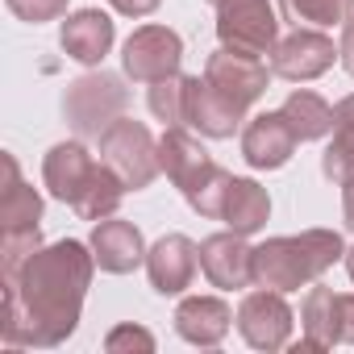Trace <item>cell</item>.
Here are the masks:
<instances>
[{"mask_svg":"<svg viewBox=\"0 0 354 354\" xmlns=\"http://www.w3.org/2000/svg\"><path fill=\"white\" fill-rule=\"evenodd\" d=\"M333 59H342L333 50V38H325L321 30H308V26H296L288 38L275 42L271 50V71L288 84H308L317 75H325L333 67Z\"/></svg>","mask_w":354,"mask_h":354,"instance_id":"cell-7","label":"cell"},{"mask_svg":"<svg viewBox=\"0 0 354 354\" xmlns=\"http://www.w3.org/2000/svg\"><path fill=\"white\" fill-rule=\"evenodd\" d=\"M92 254H96V267H100V271H109V275H129L133 267L146 263L142 230H138L133 221L104 217V221H96V230H92Z\"/></svg>","mask_w":354,"mask_h":354,"instance_id":"cell-15","label":"cell"},{"mask_svg":"<svg viewBox=\"0 0 354 354\" xmlns=\"http://www.w3.org/2000/svg\"><path fill=\"white\" fill-rule=\"evenodd\" d=\"M13 17L30 21V26H42V21H59L67 17V0H9Z\"/></svg>","mask_w":354,"mask_h":354,"instance_id":"cell-29","label":"cell"},{"mask_svg":"<svg viewBox=\"0 0 354 354\" xmlns=\"http://www.w3.org/2000/svg\"><path fill=\"white\" fill-rule=\"evenodd\" d=\"M92 171H96V162H92V154H88L84 142H59V146L46 150L42 180H46V192L55 201L75 205L80 192H84V184L92 180Z\"/></svg>","mask_w":354,"mask_h":354,"instance_id":"cell-16","label":"cell"},{"mask_svg":"<svg viewBox=\"0 0 354 354\" xmlns=\"http://www.w3.org/2000/svg\"><path fill=\"white\" fill-rule=\"evenodd\" d=\"M100 162H109L129 192H142L154 184L158 167V142L150 138V129L133 117H117L104 133H100Z\"/></svg>","mask_w":354,"mask_h":354,"instance_id":"cell-4","label":"cell"},{"mask_svg":"<svg viewBox=\"0 0 354 354\" xmlns=\"http://www.w3.org/2000/svg\"><path fill=\"white\" fill-rule=\"evenodd\" d=\"M113 38H117L113 17L100 13V9H80V13H71V17L63 21V30H59V42H63V50H67V59H75V63H84V67L104 63V55L113 50Z\"/></svg>","mask_w":354,"mask_h":354,"instance_id":"cell-17","label":"cell"},{"mask_svg":"<svg viewBox=\"0 0 354 354\" xmlns=\"http://www.w3.org/2000/svg\"><path fill=\"white\" fill-rule=\"evenodd\" d=\"M296 142L300 138L292 133L283 113H259L242 129V158L254 171H275V167H283L296 154Z\"/></svg>","mask_w":354,"mask_h":354,"instance_id":"cell-13","label":"cell"},{"mask_svg":"<svg viewBox=\"0 0 354 354\" xmlns=\"http://www.w3.org/2000/svg\"><path fill=\"white\" fill-rule=\"evenodd\" d=\"M125 180L109 167V162H96V171H92V180L84 184V192H80V201L71 205L84 221H104V217H113L117 209H121V201H125Z\"/></svg>","mask_w":354,"mask_h":354,"instance_id":"cell-22","label":"cell"},{"mask_svg":"<svg viewBox=\"0 0 354 354\" xmlns=\"http://www.w3.org/2000/svg\"><path fill=\"white\" fill-rule=\"evenodd\" d=\"M337 55H342V67L354 75V17L342 26V46H337Z\"/></svg>","mask_w":354,"mask_h":354,"instance_id":"cell-32","label":"cell"},{"mask_svg":"<svg viewBox=\"0 0 354 354\" xmlns=\"http://www.w3.org/2000/svg\"><path fill=\"white\" fill-rule=\"evenodd\" d=\"M337 259H346V242L333 230H304L296 238H267L254 246V283L271 292H300L317 283Z\"/></svg>","mask_w":354,"mask_h":354,"instance_id":"cell-2","label":"cell"},{"mask_svg":"<svg viewBox=\"0 0 354 354\" xmlns=\"http://www.w3.org/2000/svg\"><path fill=\"white\" fill-rule=\"evenodd\" d=\"M196 267H201V246L184 234H167L146 250V275L158 296H180L184 288H192Z\"/></svg>","mask_w":354,"mask_h":354,"instance_id":"cell-9","label":"cell"},{"mask_svg":"<svg viewBox=\"0 0 354 354\" xmlns=\"http://www.w3.org/2000/svg\"><path fill=\"white\" fill-rule=\"evenodd\" d=\"M38 221H42V196L30 184L13 180L0 196V234H26L38 230Z\"/></svg>","mask_w":354,"mask_h":354,"instance_id":"cell-24","label":"cell"},{"mask_svg":"<svg viewBox=\"0 0 354 354\" xmlns=\"http://www.w3.org/2000/svg\"><path fill=\"white\" fill-rule=\"evenodd\" d=\"M279 9L292 26H346L354 17V0H279Z\"/></svg>","mask_w":354,"mask_h":354,"instance_id":"cell-25","label":"cell"},{"mask_svg":"<svg viewBox=\"0 0 354 354\" xmlns=\"http://www.w3.org/2000/svg\"><path fill=\"white\" fill-rule=\"evenodd\" d=\"M342 213H346V225L354 230V180L342 184Z\"/></svg>","mask_w":354,"mask_h":354,"instance_id":"cell-34","label":"cell"},{"mask_svg":"<svg viewBox=\"0 0 354 354\" xmlns=\"http://www.w3.org/2000/svg\"><path fill=\"white\" fill-rule=\"evenodd\" d=\"M209 5H221V0H209Z\"/></svg>","mask_w":354,"mask_h":354,"instance_id":"cell-36","label":"cell"},{"mask_svg":"<svg viewBox=\"0 0 354 354\" xmlns=\"http://www.w3.org/2000/svg\"><path fill=\"white\" fill-rule=\"evenodd\" d=\"M292 321H296V313L288 308L283 292H271V288L250 292L238 304V333L254 350H283L292 337Z\"/></svg>","mask_w":354,"mask_h":354,"instance_id":"cell-8","label":"cell"},{"mask_svg":"<svg viewBox=\"0 0 354 354\" xmlns=\"http://www.w3.org/2000/svg\"><path fill=\"white\" fill-rule=\"evenodd\" d=\"M184 117H188V129H196L205 138H234L238 125L246 121V104L230 100L209 80L188 75V109H184Z\"/></svg>","mask_w":354,"mask_h":354,"instance_id":"cell-12","label":"cell"},{"mask_svg":"<svg viewBox=\"0 0 354 354\" xmlns=\"http://www.w3.org/2000/svg\"><path fill=\"white\" fill-rule=\"evenodd\" d=\"M279 113L288 117V125H292V133H296L300 142H317V138H325V133L333 129V109H329L317 92H308V88H296V92L283 100Z\"/></svg>","mask_w":354,"mask_h":354,"instance_id":"cell-23","label":"cell"},{"mask_svg":"<svg viewBox=\"0 0 354 354\" xmlns=\"http://www.w3.org/2000/svg\"><path fill=\"white\" fill-rule=\"evenodd\" d=\"M321 171L333 184L354 180V96H342L333 104V138L321 154Z\"/></svg>","mask_w":354,"mask_h":354,"instance_id":"cell-21","label":"cell"},{"mask_svg":"<svg viewBox=\"0 0 354 354\" xmlns=\"http://www.w3.org/2000/svg\"><path fill=\"white\" fill-rule=\"evenodd\" d=\"M104 350H113V354H121V350H142V354H150V350H154V333L142 329V325H117V329H109Z\"/></svg>","mask_w":354,"mask_h":354,"instance_id":"cell-30","label":"cell"},{"mask_svg":"<svg viewBox=\"0 0 354 354\" xmlns=\"http://www.w3.org/2000/svg\"><path fill=\"white\" fill-rule=\"evenodd\" d=\"M267 217H271V196H267V188L254 184V180H238V175H234L221 221H225L234 234L250 238V234H259V230L267 225Z\"/></svg>","mask_w":354,"mask_h":354,"instance_id":"cell-20","label":"cell"},{"mask_svg":"<svg viewBox=\"0 0 354 354\" xmlns=\"http://www.w3.org/2000/svg\"><path fill=\"white\" fill-rule=\"evenodd\" d=\"M230 184H234V175H230L225 167H217V162H213V171H209L205 180L188 192V205H192L201 217L221 221V213H225V196H230Z\"/></svg>","mask_w":354,"mask_h":354,"instance_id":"cell-27","label":"cell"},{"mask_svg":"<svg viewBox=\"0 0 354 354\" xmlns=\"http://www.w3.org/2000/svg\"><path fill=\"white\" fill-rule=\"evenodd\" d=\"M342 263H346V271H350V279H354V246H346V259H342Z\"/></svg>","mask_w":354,"mask_h":354,"instance_id":"cell-35","label":"cell"},{"mask_svg":"<svg viewBox=\"0 0 354 354\" xmlns=\"http://www.w3.org/2000/svg\"><path fill=\"white\" fill-rule=\"evenodd\" d=\"M300 329H304V337L296 342V354L337 346L342 342V296L333 288L308 283V296L300 300Z\"/></svg>","mask_w":354,"mask_h":354,"instance_id":"cell-18","label":"cell"},{"mask_svg":"<svg viewBox=\"0 0 354 354\" xmlns=\"http://www.w3.org/2000/svg\"><path fill=\"white\" fill-rule=\"evenodd\" d=\"M109 5L121 13V17H150L158 9V0H109Z\"/></svg>","mask_w":354,"mask_h":354,"instance_id":"cell-31","label":"cell"},{"mask_svg":"<svg viewBox=\"0 0 354 354\" xmlns=\"http://www.w3.org/2000/svg\"><path fill=\"white\" fill-rule=\"evenodd\" d=\"M234 325V313L221 296H188L180 300V308H175V333H180L184 342L192 346H217L225 342Z\"/></svg>","mask_w":354,"mask_h":354,"instance_id":"cell-19","label":"cell"},{"mask_svg":"<svg viewBox=\"0 0 354 354\" xmlns=\"http://www.w3.org/2000/svg\"><path fill=\"white\" fill-rule=\"evenodd\" d=\"M129 104V92L117 75L109 71H92V75H80L75 84H67L63 92V113H67V125L84 138H100Z\"/></svg>","mask_w":354,"mask_h":354,"instance_id":"cell-3","label":"cell"},{"mask_svg":"<svg viewBox=\"0 0 354 354\" xmlns=\"http://www.w3.org/2000/svg\"><path fill=\"white\" fill-rule=\"evenodd\" d=\"M342 342L354 346V292L342 296Z\"/></svg>","mask_w":354,"mask_h":354,"instance_id":"cell-33","label":"cell"},{"mask_svg":"<svg viewBox=\"0 0 354 354\" xmlns=\"http://www.w3.org/2000/svg\"><path fill=\"white\" fill-rule=\"evenodd\" d=\"M84 242H55L26 259L17 275H5V317H0V337L9 346H34L50 350L63 346L75 325L80 308L96 271V254Z\"/></svg>","mask_w":354,"mask_h":354,"instance_id":"cell-1","label":"cell"},{"mask_svg":"<svg viewBox=\"0 0 354 354\" xmlns=\"http://www.w3.org/2000/svg\"><path fill=\"white\" fill-rule=\"evenodd\" d=\"M217 38L238 55H271L279 42V17L271 0H221L217 5Z\"/></svg>","mask_w":354,"mask_h":354,"instance_id":"cell-5","label":"cell"},{"mask_svg":"<svg viewBox=\"0 0 354 354\" xmlns=\"http://www.w3.org/2000/svg\"><path fill=\"white\" fill-rule=\"evenodd\" d=\"M271 75H275V71H271L263 59L238 55V50H230V46H221L217 55H209V67H205V80H209L217 92H225L230 100L246 104V109L267 92V80H271Z\"/></svg>","mask_w":354,"mask_h":354,"instance_id":"cell-10","label":"cell"},{"mask_svg":"<svg viewBox=\"0 0 354 354\" xmlns=\"http://www.w3.org/2000/svg\"><path fill=\"white\" fill-rule=\"evenodd\" d=\"M121 63H125V75L138 80V84H158L167 75H180V63H184V42L175 30L167 26H142L125 38V50H121Z\"/></svg>","mask_w":354,"mask_h":354,"instance_id":"cell-6","label":"cell"},{"mask_svg":"<svg viewBox=\"0 0 354 354\" xmlns=\"http://www.w3.org/2000/svg\"><path fill=\"white\" fill-rule=\"evenodd\" d=\"M158 167L167 171V180L180 188L184 196L213 171L209 150L188 133V125H167V133L158 138Z\"/></svg>","mask_w":354,"mask_h":354,"instance_id":"cell-14","label":"cell"},{"mask_svg":"<svg viewBox=\"0 0 354 354\" xmlns=\"http://www.w3.org/2000/svg\"><path fill=\"white\" fill-rule=\"evenodd\" d=\"M201 271L209 275L213 288L221 292H238L254 283V250L242 242V234L225 230L201 242Z\"/></svg>","mask_w":354,"mask_h":354,"instance_id":"cell-11","label":"cell"},{"mask_svg":"<svg viewBox=\"0 0 354 354\" xmlns=\"http://www.w3.org/2000/svg\"><path fill=\"white\" fill-rule=\"evenodd\" d=\"M184 109H188V75H167L150 84V113L162 125H188Z\"/></svg>","mask_w":354,"mask_h":354,"instance_id":"cell-26","label":"cell"},{"mask_svg":"<svg viewBox=\"0 0 354 354\" xmlns=\"http://www.w3.org/2000/svg\"><path fill=\"white\" fill-rule=\"evenodd\" d=\"M34 250H42V234H38V230L5 234V238H0V267H5V275H17Z\"/></svg>","mask_w":354,"mask_h":354,"instance_id":"cell-28","label":"cell"}]
</instances>
